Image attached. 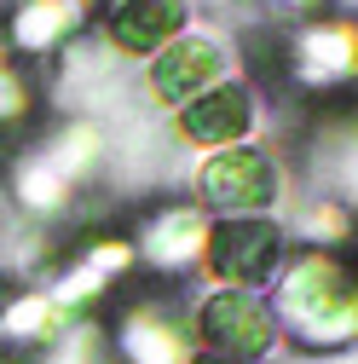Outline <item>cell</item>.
Returning <instances> with one entry per match:
<instances>
[{
  "label": "cell",
  "mask_w": 358,
  "mask_h": 364,
  "mask_svg": "<svg viewBox=\"0 0 358 364\" xmlns=\"http://www.w3.org/2000/svg\"><path fill=\"white\" fill-rule=\"evenodd\" d=\"M283 330L306 353H335L358 341V260L335 249H300L278 278V312Z\"/></svg>",
  "instance_id": "cell-1"
},
{
  "label": "cell",
  "mask_w": 358,
  "mask_h": 364,
  "mask_svg": "<svg viewBox=\"0 0 358 364\" xmlns=\"http://www.w3.org/2000/svg\"><path fill=\"white\" fill-rule=\"evenodd\" d=\"M208 272L226 289H254L278 272L283 260V225L266 214H232L208 225V249H202Z\"/></svg>",
  "instance_id": "cell-2"
},
{
  "label": "cell",
  "mask_w": 358,
  "mask_h": 364,
  "mask_svg": "<svg viewBox=\"0 0 358 364\" xmlns=\"http://www.w3.org/2000/svg\"><path fill=\"white\" fill-rule=\"evenodd\" d=\"M197 341L208 347V358L254 364V358L272 353L278 318L254 301V289H214V295L197 301Z\"/></svg>",
  "instance_id": "cell-3"
},
{
  "label": "cell",
  "mask_w": 358,
  "mask_h": 364,
  "mask_svg": "<svg viewBox=\"0 0 358 364\" xmlns=\"http://www.w3.org/2000/svg\"><path fill=\"white\" fill-rule=\"evenodd\" d=\"M278 162L266 151H249V145H226L214 151L202 168H197V203L214 208V214H266L278 203Z\"/></svg>",
  "instance_id": "cell-4"
},
{
  "label": "cell",
  "mask_w": 358,
  "mask_h": 364,
  "mask_svg": "<svg viewBox=\"0 0 358 364\" xmlns=\"http://www.w3.org/2000/svg\"><path fill=\"white\" fill-rule=\"evenodd\" d=\"M110 347H116V364H191V330L151 295H133L116 306Z\"/></svg>",
  "instance_id": "cell-5"
},
{
  "label": "cell",
  "mask_w": 358,
  "mask_h": 364,
  "mask_svg": "<svg viewBox=\"0 0 358 364\" xmlns=\"http://www.w3.org/2000/svg\"><path fill=\"white\" fill-rule=\"evenodd\" d=\"M289 75L312 93H330V87L358 81V23L347 18H324L289 35Z\"/></svg>",
  "instance_id": "cell-6"
},
{
  "label": "cell",
  "mask_w": 358,
  "mask_h": 364,
  "mask_svg": "<svg viewBox=\"0 0 358 364\" xmlns=\"http://www.w3.org/2000/svg\"><path fill=\"white\" fill-rule=\"evenodd\" d=\"M219 70H226L219 41H208V35H173L168 47L151 58L145 81H151V99L156 105H191L197 93H208L214 81H226Z\"/></svg>",
  "instance_id": "cell-7"
},
{
  "label": "cell",
  "mask_w": 358,
  "mask_h": 364,
  "mask_svg": "<svg viewBox=\"0 0 358 364\" xmlns=\"http://www.w3.org/2000/svg\"><path fill=\"white\" fill-rule=\"evenodd\" d=\"M208 249V214L191 208V203H168L156 208L139 237H133V255H139L151 272H191Z\"/></svg>",
  "instance_id": "cell-8"
},
{
  "label": "cell",
  "mask_w": 358,
  "mask_h": 364,
  "mask_svg": "<svg viewBox=\"0 0 358 364\" xmlns=\"http://www.w3.org/2000/svg\"><path fill=\"white\" fill-rule=\"evenodd\" d=\"M254 127V93L249 81H214L208 93H197L191 105H179V133L202 151H226Z\"/></svg>",
  "instance_id": "cell-9"
},
{
  "label": "cell",
  "mask_w": 358,
  "mask_h": 364,
  "mask_svg": "<svg viewBox=\"0 0 358 364\" xmlns=\"http://www.w3.org/2000/svg\"><path fill=\"white\" fill-rule=\"evenodd\" d=\"M179 29H185V0H121L104 18V47L133 53V58H156Z\"/></svg>",
  "instance_id": "cell-10"
},
{
  "label": "cell",
  "mask_w": 358,
  "mask_h": 364,
  "mask_svg": "<svg viewBox=\"0 0 358 364\" xmlns=\"http://www.w3.org/2000/svg\"><path fill=\"white\" fill-rule=\"evenodd\" d=\"M64 324H70V312H64L53 295L18 289V295L0 301V353L18 358V353H29V347H47V341L64 336Z\"/></svg>",
  "instance_id": "cell-11"
},
{
  "label": "cell",
  "mask_w": 358,
  "mask_h": 364,
  "mask_svg": "<svg viewBox=\"0 0 358 364\" xmlns=\"http://www.w3.org/2000/svg\"><path fill=\"white\" fill-rule=\"evenodd\" d=\"M75 29H81V0H18L6 18V47L40 58V53H58Z\"/></svg>",
  "instance_id": "cell-12"
},
{
  "label": "cell",
  "mask_w": 358,
  "mask_h": 364,
  "mask_svg": "<svg viewBox=\"0 0 358 364\" xmlns=\"http://www.w3.org/2000/svg\"><path fill=\"white\" fill-rule=\"evenodd\" d=\"M12 197L23 203V214H35V220H53V214H64L70 208V197H75V186L40 156V151H23L18 162H12Z\"/></svg>",
  "instance_id": "cell-13"
},
{
  "label": "cell",
  "mask_w": 358,
  "mask_h": 364,
  "mask_svg": "<svg viewBox=\"0 0 358 364\" xmlns=\"http://www.w3.org/2000/svg\"><path fill=\"white\" fill-rule=\"evenodd\" d=\"M35 116V81L12 64H0V133H18Z\"/></svg>",
  "instance_id": "cell-14"
},
{
  "label": "cell",
  "mask_w": 358,
  "mask_h": 364,
  "mask_svg": "<svg viewBox=\"0 0 358 364\" xmlns=\"http://www.w3.org/2000/svg\"><path fill=\"white\" fill-rule=\"evenodd\" d=\"M272 6H289V12H300V6H318V0H272Z\"/></svg>",
  "instance_id": "cell-15"
},
{
  "label": "cell",
  "mask_w": 358,
  "mask_h": 364,
  "mask_svg": "<svg viewBox=\"0 0 358 364\" xmlns=\"http://www.w3.org/2000/svg\"><path fill=\"white\" fill-rule=\"evenodd\" d=\"M191 364H232V358H208V353H202V358H191Z\"/></svg>",
  "instance_id": "cell-16"
},
{
  "label": "cell",
  "mask_w": 358,
  "mask_h": 364,
  "mask_svg": "<svg viewBox=\"0 0 358 364\" xmlns=\"http://www.w3.org/2000/svg\"><path fill=\"white\" fill-rule=\"evenodd\" d=\"M99 6H121V0H99Z\"/></svg>",
  "instance_id": "cell-17"
}]
</instances>
